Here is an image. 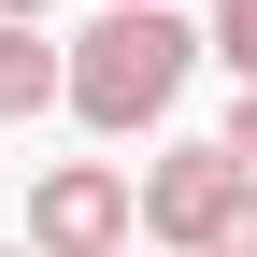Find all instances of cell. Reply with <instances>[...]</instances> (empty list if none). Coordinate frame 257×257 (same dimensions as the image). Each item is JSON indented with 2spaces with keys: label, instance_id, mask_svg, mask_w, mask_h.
<instances>
[{
  "label": "cell",
  "instance_id": "1",
  "mask_svg": "<svg viewBox=\"0 0 257 257\" xmlns=\"http://www.w3.org/2000/svg\"><path fill=\"white\" fill-rule=\"evenodd\" d=\"M186 72H200V29L186 15H100L86 43H57V114L100 128V143H143V128H172Z\"/></svg>",
  "mask_w": 257,
  "mask_h": 257
},
{
  "label": "cell",
  "instance_id": "2",
  "mask_svg": "<svg viewBox=\"0 0 257 257\" xmlns=\"http://www.w3.org/2000/svg\"><path fill=\"white\" fill-rule=\"evenodd\" d=\"M128 243L143 257H243L257 243V172L229 143H200V128L157 143L143 172H128Z\"/></svg>",
  "mask_w": 257,
  "mask_h": 257
},
{
  "label": "cell",
  "instance_id": "3",
  "mask_svg": "<svg viewBox=\"0 0 257 257\" xmlns=\"http://www.w3.org/2000/svg\"><path fill=\"white\" fill-rule=\"evenodd\" d=\"M15 257H128V172L114 157H57L29 186V243Z\"/></svg>",
  "mask_w": 257,
  "mask_h": 257
},
{
  "label": "cell",
  "instance_id": "4",
  "mask_svg": "<svg viewBox=\"0 0 257 257\" xmlns=\"http://www.w3.org/2000/svg\"><path fill=\"white\" fill-rule=\"evenodd\" d=\"M29 114H57V43L43 29H0V128H29Z\"/></svg>",
  "mask_w": 257,
  "mask_h": 257
},
{
  "label": "cell",
  "instance_id": "5",
  "mask_svg": "<svg viewBox=\"0 0 257 257\" xmlns=\"http://www.w3.org/2000/svg\"><path fill=\"white\" fill-rule=\"evenodd\" d=\"M200 57H229V72H257V0H214V29H200Z\"/></svg>",
  "mask_w": 257,
  "mask_h": 257
},
{
  "label": "cell",
  "instance_id": "6",
  "mask_svg": "<svg viewBox=\"0 0 257 257\" xmlns=\"http://www.w3.org/2000/svg\"><path fill=\"white\" fill-rule=\"evenodd\" d=\"M0 29H43V0H0Z\"/></svg>",
  "mask_w": 257,
  "mask_h": 257
},
{
  "label": "cell",
  "instance_id": "7",
  "mask_svg": "<svg viewBox=\"0 0 257 257\" xmlns=\"http://www.w3.org/2000/svg\"><path fill=\"white\" fill-rule=\"evenodd\" d=\"M100 15H172V0H100Z\"/></svg>",
  "mask_w": 257,
  "mask_h": 257
},
{
  "label": "cell",
  "instance_id": "8",
  "mask_svg": "<svg viewBox=\"0 0 257 257\" xmlns=\"http://www.w3.org/2000/svg\"><path fill=\"white\" fill-rule=\"evenodd\" d=\"M128 257H143V243H128Z\"/></svg>",
  "mask_w": 257,
  "mask_h": 257
},
{
  "label": "cell",
  "instance_id": "9",
  "mask_svg": "<svg viewBox=\"0 0 257 257\" xmlns=\"http://www.w3.org/2000/svg\"><path fill=\"white\" fill-rule=\"evenodd\" d=\"M0 257H15V243H0Z\"/></svg>",
  "mask_w": 257,
  "mask_h": 257
},
{
  "label": "cell",
  "instance_id": "10",
  "mask_svg": "<svg viewBox=\"0 0 257 257\" xmlns=\"http://www.w3.org/2000/svg\"><path fill=\"white\" fill-rule=\"evenodd\" d=\"M243 257H257V243H243Z\"/></svg>",
  "mask_w": 257,
  "mask_h": 257
}]
</instances>
